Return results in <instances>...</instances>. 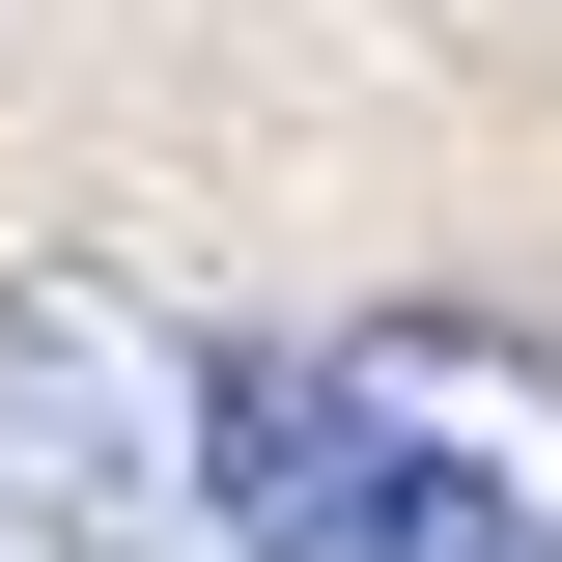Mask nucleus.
Masks as SVG:
<instances>
[{
    "label": "nucleus",
    "instance_id": "obj_1",
    "mask_svg": "<svg viewBox=\"0 0 562 562\" xmlns=\"http://www.w3.org/2000/svg\"><path fill=\"white\" fill-rule=\"evenodd\" d=\"M254 562H562V338L366 310L254 394Z\"/></svg>",
    "mask_w": 562,
    "mask_h": 562
},
{
    "label": "nucleus",
    "instance_id": "obj_2",
    "mask_svg": "<svg viewBox=\"0 0 562 562\" xmlns=\"http://www.w3.org/2000/svg\"><path fill=\"white\" fill-rule=\"evenodd\" d=\"M254 394L281 366L113 254L0 281V562H254Z\"/></svg>",
    "mask_w": 562,
    "mask_h": 562
}]
</instances>
